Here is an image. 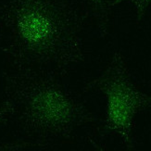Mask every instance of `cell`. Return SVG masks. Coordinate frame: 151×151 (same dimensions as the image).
<instances>
[{
	"mask_svg": "<svg viewBox=\"0 0 151 151\" xmlns=\"http://www.w3.org/2000/svg\"><path fill=\"white\" fill-rule=\"evenodd\" d=\"M87 17L76 0H3L1 48L12 69H34L64 78L84 60Z\"/></svg>",
	"mask_w": 151,
	"mask_h": 151,
	"instance_id": "1",
	"label": "cell"
},
{
	"mask_svg": "<svg viewBox=\"0 0 151 151\" xmlns=\"http://www.w3.org/2000/svg\"><path fill=\"white\" fill-rule=\"evenodd\" d=\"M62 79L34 69H11L4 74L5 101L12 118L40 147L70 140L78 128L97 121Z\"/></svg>",
	"mask_w": 151,
	"mask_h": 151,
	"instance_id": "2",
	"label": "cell"
},
{
	"mask_svg": "<svg viewBox=\"0 0 151 151\" xmlns=\"http://www.w3.org/2000/svg\"><path fill=\"white\" fill-rule=\"evenodd\" d=\"M83 91L98 92L106 98V113L98 128L101 138L116 136L126 149H134L135 116L151 108V95L134 83L125 57L115 51L104 70L85 84Z\"/></svg>",
	"mask_w": 151,
	"mask_h": 151,
	"instance_id": "3",
	"label": "cell"
},
{
	"mask_svg": "<svg viewBox=\"0 0 151 151\" xmlns=\"http://www.w3.org/2000/svg\"><path fill=\"white\" fill-rule=\"evenodd\" d=\"M81 9L86 15L87 19L92 21L101 37H106L109 34L111 9L109 0H76Z\"/></svg>",
	"mask_w": 151,
	"mask_h": 151,
	"instance_id": "4",
	"label": "cell"
},
{
	"mask_svg": "<svg viewBox=\"0 0 151 151\" xmlns=\"http://www.w3.org/2000/svg\"><path fill=\"white\" fill-rule=\"evenodd\" d=\"M122 3H128L133 6L135 12V21L137 23H140L146 15L149 5L151 4V0H109V6L110 9Z\"/></svg>",
	"mask_w": 151,
	"mask_h": 151,
	"instance_id": "5",
	"label": "cell"
},
{
	"mask_svg": "<svg viewBox=\"0 0 151 151\" xmlns=\"http://www.w3.org/2000/svg\"><path fill=\"white\" fill-rule=\"evenodd\" d=\"M12 118V109L6 101H0V124H6Z\"/></svg>",
	"mask_w": 151,
	"mask_h": 151,
	"instance_id": "6",
	"label": "cell"
}]
</instances>
